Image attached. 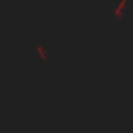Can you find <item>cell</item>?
Wrapping results in <instances>:
<instances>
[{"label":"cell","mask_w":133,"mask_h":133,"mask_svg":"<svg viewBox=\"0 0 133 133\" xmlns=\"http://www.w3.org/2000/svg\"><path fill=\"white\" fill-rule=\"evenodd\" d=\"M127 2H129V0H121V2H118V6H114L112 17H114L116 21H123V15H125V6H127Z\"/></svg>","instance_id":"1"}]
</instances>
